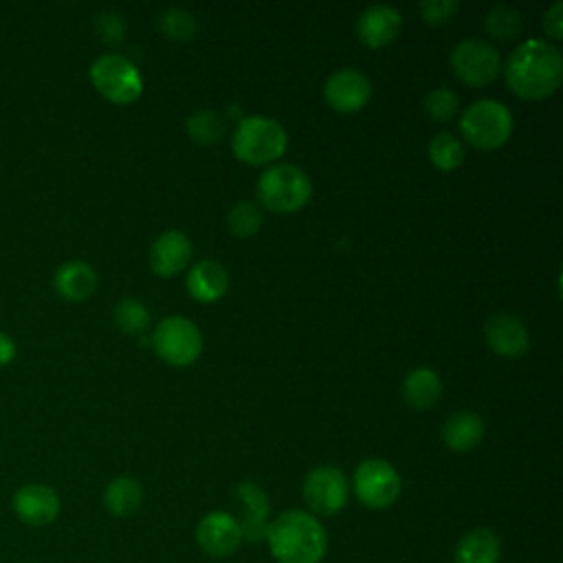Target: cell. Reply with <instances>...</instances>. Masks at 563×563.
Here are the masks:
<instances>
[{
  "instance_id": "4fadbf2b",
  "label": "cell",
  "mask_w": 563,
  "mask_h": 563,
  "mask_svg": "<svg viewBox=\"0 0 563 563\" xmlns=\"http://www.w3.org/2000/svg\"><path fill=\"white\" fill-rule=\"evenodd\" d=\"M235 504L240 508V530L242 539L257 543L266 539L268 530V512H271V501L268 495L255 484V482H240L235 486Z\"/></svg>"
},
{
  "instance_id": "d6986e66",
  "label": "cell",
  "mask_w": 563,
  "mask_h": 563,
  "mask_svg": "<svg viewBox=\"0 0 563 563\" xmlns=\"http://www.w3.org/2000/svg\"><path fill=\"white\" fill-rule=\"evenodd\" d=\"M53 286L59 297L68 301H84L97 288V273L81 260H68L55 271Z\"/></svg>"
},
{
  "instance_id": "5bb4252c",
  "label": "cell",
  "mask_w": 563,
  "mask_h": 563,
  "mask_svg": "<svg viewBox=\"0 0 563 563\" xmlns=\"http://www.w3.org/2000/svg\"><path fill=\"white\" fill-rule=\"evenodd\" d=\"M372 95L369 79L354 68L332 73L323 86V97L336 112H358Z\"/></svg>"
},
{
  "instance_id": "ba28073f",
  "label": "cell",
  "mask_w": 563,
  "mask_h": 563,
  "mask_svg": "<svg viewBox=\"0 0 563 563\" xmlns=\"http://www.w3.org/2000/svg\"><path fill=\"white\" fill-rule=\"evenodd\" d=\"M152 345L165 363L183 367L200 356L202 336L194 321L180 314H169L163 321H158L152 334Z\"/></svg>"
},
{
  "instance_id": "e0dca14e",
  "label": "cell",
  "mask_w": 563,
  "mask_h": 563,
  "mask_svg": "<svg viewBox=\"0 0 563 563\" xmlns=\"http://www.w3.org/2000/svg\"><path fill=\"white\" fill-rule=\"evenodd\" d=\"M400 31V13L394 7H367L356 22L358 40L369 48H383L396 40Z\"/></svg>"
},
{
  "instance_id": "ffe728a7",
  "label": "cell",
  "mask_w": 563,
  "mask_h": 563,
  "mask_svg": "<svg viewBox=\"0 0 563 563\" xmlns=\"http://www.w3.org/2000/svg\"><path fill=\"white\" fill-rule=\"evenodd\" d=\"M484 438V422L473 411H455L446 418L442 427L444 444L455 453H466L475 449Z\"/></svg>"
},
{
  "instance_id": "1f68e13d",
  "label": "cell",
  "mask_w": 563,
  "mask_h": 563,
  "mask_svg": "<svg viewBox=\"0 0 563 563\" xmlns=\"http://www.w3.org/2000/svg\"><path fill=\"white\" fill-rule=\"evenodd\" d=\"M97 31L101 35L103 42H121L123 35H125V22L121 15L112 13V11H106V13H99L97 15Z\"/></svg>"
},
{
  "instance_id": "6da1fadb",
  "label": "cell",
  "mask_w": 563,
  "mask_h": 563,
  "mask_svg": "<svg viewBox=\"0 0 563 563\" xmlns=\"http://www.w3.org/2000/svg\"><path fill=\"white\" fill-rule=\"evenodd\" d=\"M504 73L517 97L539 101L554 95L561 86L563 57L554 44L532 37L510 53Z\"/></svg>"
},
{
  "instance_id": "30bf717a",
  "label": "cell",
  "mask_w": 563,
  "mask_h": 563,
  "mask_svg": "<svg viewBox=\"0 0 563 563\" xmlns=\"http://www.w3.org/2000/svg\"><path fill=\"white\" fill-rule=\"evenodd\" d=\"M451 68L466 86L482 88L499 75L501 62L493 44L484 40H464L451 51Z\"/></svg>"
},
{
  "instance_id": "d6a6232c",
  "label": "cell",
  "mask_w": 563,
  "mask_h": 563,
  "mask_svg": "<svg viewBox=\"0 0 563 563\" xmlns=\"http://www.w3.org/2000/svg\"><path fill=\"white\" fill-rule=\"evenodd\" d=\"M543 31L554 37L561 40L563 37V2H554L545 13H543Z\"/></svg>"
},
{
  "instance_id": "3957f363",
  "label": "cell",
  "mask_w": 563,
  "mask_h": 563,
  "mask_svg": "<svg viewBox=\"0 0 563 563\" xmlns=\"http://www.w3.org/2000/svg\"><path fill=\"white\" fill-rule=\"evenodd\" d=\"M233 154L249 165H266L286 152L288 136L279 121L262 114L244 117L233 132Z\"/></svg>"
},
{
  "instance_id": "d4e9b609",
  "label": "cell",
  "mask_w": 563,
  "mask_h": 563,
  "mask_svg": "<svg viewBox=\"0 0 563 563\" xmlns=\"http://www.w3.org/2000/svg\"><path fill=\"white\" fill-rule=\"evenodd\" d=\"M484 26L488 31V35L497 37V40H512L521 33L523 20L521 13L508 4H495L493 9H488L486 18H484Z\"/></svg>"
},
{
  "instance_id": "4316f807",
  "label": "cell",
  "mask_w": 563,
  "mask_h": 563,
  "mask_svg": "<svg viewBox=\"0 0 563 563\" xmlns=\"http://www.w3.org/2000/svg\"><path fill=\"white\" fill-rule=\"evenodd\" d=\"M156 24L167 40L185 42L196 35V18L187 9H176V7L165 9L158 13Z\"/></svg>"
},
{
  "instance_id": "f546056e",
  "label": "cell",
  "mask_w": 563,
  "mask_h": 563,
  "mask_svg": "<svg viewBox=\"0 0 563 563\" xmlns=\"http://www.w3.org/2000/svg\"><path fill=\"white\" fill-rule=\"evenodd\" d=\"M460 106V97L457 92H453L451 88H433L427 97H424V110L433 121H449L455 117Z\"/></svg>"
},
{
  "instance_id": "44dd1931",
  "label": "cell",
  "mask_w": 563,
  "mask_h": 563,
  "mask_svg": "<svg viewBox=\"0 0 563 563\" xmlns=\"http://www.w3.org/2000/svg\"><path fill=\"white\" fill-rule=\"evenodd\" d=\"M501 541L488 528L468 530L455 545V563H499Z\"/></svg>"
},
{
  "instance_id": "5b68a950",
  "label": "cell",
  "mask_w": 563,
  "mask_h": 563,
  "mask_svg": "<svg viewBox=\"0 0 563 563\" xmlns=\"http://www.w3.org/2000/svg\"><path fill=\"white\" fill-rule=\"evenodd\" d=\"M460 130L473 147L497 150L512 134V114L495 99H479L462 112Z\"/></svg>"
},
{
  "instance_id": "277c9868",
  "label": "cell",
  "mask_w": 563,
  "mask_h": 563,
  "mask_svg": "<svg viewBox=\"0 0 563 563\" xmlns=\"http://www.w3.org/2000/svg\"><path fill=\"white\" fill-rule=\"evenodd\" d=\"M312 194L310 178L297 165H273L257 180V196L273 213L299 211Z\"/></svg>"
},
{
  "instance_id": "836d02e7",
  "label": "cell",
  "mask_w": 563,
  "mask_h": 563,
  "mask_svg": "<svg viewBox=\"0 0 563 563\" xmlns=\"http://www.w3.org/2000/svg\"><path fill=\"white\" fill-rule=\"evenodd\" d=\"M15 356V343L13 339L0 330V367L7 365Z\"/></svg>"
},
{
  "instance_id": "f1b7e54d",
  "label": "cell",
  "mask_w": 563,
  "mask_h": 563,
  "mask_svg": "<svg viewBox=\"0 0 563 563\" xmlns=\"http://www.w3.org/2000/svg\"><path fill=\"white\" fill-rule=\"evenodd\" d=\"M227 227L238 238H251L262 227V211L251 200H242L233 205L227 213Z\"/></svg>"
},
{
  "instance_id": "cb8c5ba5",
  "label": "cell",
  "mask_w": 563,
  "mask_h": 563,
  "mask_svg": "<svg viewBox=\"0 0 563 563\" xmlns=\"http://www.w3.org/2000/svg\"><path fill=\"white\" fill-rule=\"evenodd\" d=\"M187 134L198 145H213L224 136V119L216 110H200L187 119Z\"/></svg>"
},
{
  "instance_id": "603a6c76",
  "label": "cell",
  "mask_w": 563,
  "mask_h": 563,
  "mask_svg": "<svg viewBox=\"0 0 563 563\" xmlns=\"http://www.w3.org/2000/svg\"><path fill=\"white\" fill-rule=\"evenodd\" d=\"M143 504V486L130 477V475H119L108 482L103 490V506L108 512L114 517H130L134 515Z\"/></svg>"
},
{
  "instance_id": "484cf974",
  "label": "cell",
  "mask_w": 563,
  "mask_h": 563,
  "mask_svg": "<svg viewBox=\"0 0 563 563\" xmlns=\"http://www.w3.org/2000/svg\"><path fill=\"white\" fill-rule=\"evenodd\" d=\"M429 158L438 169L449 172L464 161V147L451 132H438L429 143Z\"/></svg>"
},
{
  "instance_id": "9a60e30c",
  "label": "cell",
  "mask_w": 563,
  "mask_h": 563,
  "mask_svg": "<svg viewBox=\"0 0 563 563\" xmlns=\"http://www.w3.org/2000/svg\"><path fill=\"white\" fill-rule=\"evenodd\" d=\"M484 339L488 347L504 358H517L526 354L530 347V336L526 325L521 323L519 317L510 312H499L490 317L484 328Z\"/></svg>"
},
{
  "instance_id": "7c38bea8",
  "label": "cell",
  "mask_w": 563,
  "mask_h": 563,
  "mask_svg": "<svg viewBox=\"0 0 563 563\" xmlns=\"http://www.w3.org/2000/svg\"><path fill=\"white\" fill-rule=\"evenodd\" d=\"M196 541L205 554L224 559L235 554V550L242 545L244 539H242L240 523L233 515L224 510H213L198 521Z\"/></svg>"
},
{
  "instance_id": "9c48e42d",
  "label": "cell",
  "mask_w": 563,
  "mask_h": 563,
  "mask_svg": "<svg viewBox=\"0 0 563 563\" xmlns=\"http://www.w3.org/2000/svg\"><path fill=\"white\" fill-rule=\"evenodd\" d=\"M301 493H303L306 506L310 508V515L332 517L345 508L350 497V484L341 468L323 464V466H314L303 477Z\"/></svg>"
},
{
  "instance_id": "83f0119b",
  "label": "cell",
  "mask_w": 563,
  "mask_h": 563,
  "mask_svg": "<svg viewBox=\"0 0 563 563\" xmlns=\"http://www.w3.org/2000/svg\"><path fill=\"white\" fill-rule=\"evenodd\" d=\"M114 323L125 334H143L150 325V310L139 299L125 297L114 306Z\"/></svg>"
},
{
  "instance_id": "ac0fdd59",
  "label": "cell",
  "mask_w": 563,
  "mask_h": 563,
  "mask_svg": "<svg viewBox=\"0 0 563 563\" xmlns=\"http://www.w3.org/2000/svg\"><path fill=\"white\" fill-rule=\"evenodd\" d=\"M229 288V273L216 260H200L187 275V292L200 303L222 299Z\"/></svg>"
},
{
  "instance_id": "8fae6325",
  "label": "cell",
  "mask_w": 563,
  "mask_h": 563,
  "mask_svg": "<svg viewBox=\"0 0 563 563\" xmlns=\"http://www.w3.org/2000/svg\"><path fill=\"white\" fill-rule=\"evenodd\" d=\"M11 508L22 523L42 528V526H51L59 517L62 501H59V495L55 493V488H51L46 484L31 482V484L20 486L13 493Z\"/></svg>"
},
{
  "instance_id": "52a82bcc",
  "label": "cell",
  "mask_w": 563,
  "mask_h": 563,
  "mask_svg": "<svg viewBox=\"0 0 563 563\" xmlns=\"http://www.w3.org/2000/svg\"><path fill=\"white\" fill-rule=\"evenodd\" d=\"M356 499L369 510H385L400 497V475L398 471L380 457L363 460L352 479Z\"/></svg>"
},
{
  "instance_id": "2e32d148",
  "label": "cell",
  "mask_w": 563,
  "mask_h": 563,
  "mask_svg": "<svg viewBox=\"0 0 563 563\" xmlns=\"http://www.w3.org/2000/svg\"><path fill=\"white\" fill-rule=\"evenodd\" d=\"M191 260V242L178 231L169 229L161 233L150 249V266L158 277H172L180 273Z\"/></svg>"
},
{
  "instance_id": "7402d4cb",
  "label": "cell",
  "mask_w": 563,
  "mask_h": 563,
  "mask_svg": "<svg viewBox=\"0 0 563 563\" xmlns=\"http://www.w3.org/2000/svg\"><path fill=\"white\" fill-rule=\"evenodd\" d=\"M442 394L440 376L429 367H416L405 376L402 396L413 409H431Z\"/></svg>"
},
{
  "instance_id": "8992f818",
  "label": "cell",
  "mask_w": 563,
  "mask_h": 563,
  "mask_svg": "<svg viewBox=\"0 0 563 563\" xmlns=\"http://www.w3.org/2000/svg\"><path fill=\"white\" fill-rule=\"evenodd\" d=\"M90 81L112 103H132L143 92L139 68L123 55H101L90 66Z\"/></svg>"
},
{
  "instance_id": "4dcf8cb0",
  "label": "cell",
  "mask_w": 563,
  "mask_h": 563,
  "mask_svg": "<svg viewBox=\"0 0 563 563\" xmlns=\"http://www.w3.org/2000/svg\"><path fill=\"white\" fill-rule=\"evenodd\" d=\"M418 9H420V15L424 22L444 24L457 13L460 4L455 0H427V2H420Z\"/></svg>"
},
{
  "instance_id": "7a4b0ae2",
  "label": "cell",
  "mask_w": 563,
  "mask_h": 563,
  "mask_svg": "<svg viewBox=\"0 0 563 563\" xmlns=\"http://www.w3.org/2000/svg\"><path fill=\"white\" fill-rule=\"evenodd\" d=\"M268 550L277 563H321L328 552L323 523L306 510H286L268 521Z\"/></svg>"
}]
</instances>
